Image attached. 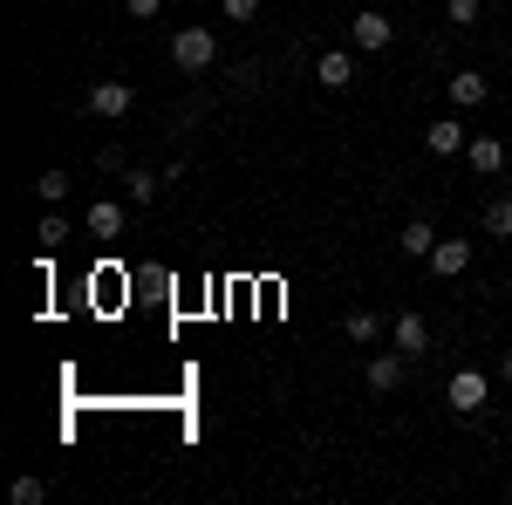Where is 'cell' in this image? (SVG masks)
I'll use <instances>...</instances> for the list:
<instances>
[{
  "mask_svg": "<svg viewBox=\"0 0 512 505\" xmlns=\"http://www.w3.org/2000/svg\"><path fill=\"white\" fill-rule=\"evenodd\" d=\"M171 62H178L185 76H205V69L219 62V41H212V28H178V35H171Z\"/></svg>",
  "mask_w": 512,
  "mask_h": 505,
  "instance_id": "1",
  "label": "cell"
},
{
  "mask_svg": "<svg viewBox=\"0 0 512 505\" xmlns=\"http://www.w3.org/2000/svg\"><path fill=\"white\" fill-rule=\"evenodd\" d=\"M444 403H451V417H485V403H492V383H485L478 369H451V383H444Z\"/></svg>",
  "mask_w": 512,
  "mask_h": 505,
  "instance_id": "2",
  "label": "cell"
},
{
  "mask_svg": "<svg viewBox=\"0 0 512 505\" xmlns=\"http://www.w3.org/2000/svg\"><path fill=\"white\" fill-rule=\"evenodd\" d=\"M137 110V89L117 76H103V82H89V117H103V123H123Z\"/></svg>",
  "mask_w": 512,
  "mask_h": 505,
  "instance_id": "3",
  "label": "cell"
},
{
  "mask_svg": "<svg viewBox=\"0 0 512 505\" xmlns=\"http://www.w3.org/2000/svg\"><path fill=\"white\" fill-rule=\"evenodd\" d=\"M390 41H396V21H390V14H376V7H362V14L349 21V48H355V55H383Z\"/></svg>",
  "mask_w": 512,
  "mask_h": 505,
  "instance_id": "4",
  "label": "cell"
},
{
  "mask_svg": "<svg viewBox=\"0 0 512 505\" xmlns=\"http://www.w3.org/2000/svg\"><path fill=\"white\" fill-rule=\"evenodd\" d=\"M403 376H410V355H403V349H376V355H369V369H362L369 396H396Z\"/></svg>",
  "mask_w": 512,
  "mask_h": 505,
  "instance_id": "5",
  "label": "cell"
},
{
  "mask_svg": "<svg viewBox=\"0 0 512 505\" xmlns=\"http://www.w3.org/2000/svg\"><path fill=\"white\" fill-rule=\"evenodd\" d=\"M390 349H403L410 362H424V355H431V328H424V314H417V308H403L390 321Z\"/></svg>",
  "mask_w": 512,
  "mask_h": 505,
  "instance_id": "6",
  "label": "cell"
},
{
  "mask_svg": "<svg viewBox=\"0 0 512 505\" xmlns=\"http://www.w3.org/2000/svg\"><path fill=\"white\" fill-rule=\"evenodd\" d=\"M465 144H472V137H465V123H458V117L424 123V151H431V157H465Z\"/></svg>",
  "mask_w": 512,
  "mask_h": 505,
  "instance_id": "7",
  "label": "cell"
},
{
  "mask_svg": "<svg viewBox=\"0 0 512 505\" xmlns=\"http://www.w3.org/2000/svg\"><path fill=\"white\" fill-rule=\"evenodd\" d=\"M315 82L321 89H349L355 82V48H321L315 55Z\"/></svg>",
  "mask_w": 512,
  "mask_h": 505,
  "instance_id": "8",
  "label": "cell"
},
{
  "mask_svg": "<svg viewBox=\"0 0 512 505\" xmlns=\"http://www.w3.org/2000/svg\"><path fill=\"white\" fill-rule=\"evenodd\" d=\"M465 267H472V239H437L431 246V273L437 280H458Z\"/></svg>",
  "mask_w": 512,
  "mask_h": 505,
  "instance_id": "9",
  "label": "cell"
},
{
  "mask_svg": "<svg viewBox=\"0 0 512 505\" xmlns=\"http://www.w3.org/2000/svg\"><path fill=\"white\" fill-rule=\"evenodd\" d=\"M82 226H89V239H123V205L117 198H89Z\"/></svg>",
  "mask_w": 512,
  "mask_h": 505,
  "instance_id": "10",
  "label": "cell"
},
{
  "mask_svg": "<svg viewBox=\"0 0 512 505\" xmlns=\"http://www.w3.org/2000/svg\"><path fill=\"white\" fill-rule=\"evenodd\" d=\"M465 164H472L478 178H499V171H506V144H499V137H485V130H478L472 144H465Z\"/></svg>",
  "mask_w": 512,
  "mask_h": 505,
  "instance_id": "11",
  "label": "cell"
},
{
  "mask_svg": "<svg viewBox=\"0 0 512 505\" xmlns=\"http://www.w3.org/2000/svg\"><path fill=\"white\" fill-rule=\"evenodd\" d=\"M444 89H451V103H458V110H485V103H492V82L478 76V69H465V76H451Z\"/></svg>",
  "mask_w": 512,
  "mask_h": 505,
  "instance_id": "12",
  "label": "cell"
},
{
  "mask_svg": "<svg viewBox=\"0 0 512 505\" xmlns=\"http://www.w3.org/2000/svg\"><path fill=\"white\" fill-rule=\"evenodd\" d=\"M383 328H390V321L376 308H349V321H342V335H349V342H369V349L383 342Z\"/></svg>",
  "mask_w": 512,
  "mask_h": 505,
  "instance_id": "13",
  "label": "cell"
},
{
  "mask_svg": "<svg viewBox=\"0 0 512 505\" xmlns=\"http://www.w3.org/2000/svg\"><path fill=\"white\" fill-rule=\"evenodd\" d=\"M478 233L485 239H512V198H485V212H478Z\"/></svg>",
  "mask_w": 512,
  "mask_h": 505,
  "instance_id": "14",
  "label": "cell"
},
{
  "mask_svg": "<svg viewBox=\"0 0 512 505\" xmlns=\"http://www.w3.org/2000/svg\"><path fill=\"white\" fill-rule=\"evenodd\" d=\"M164 185H171V178H158L151 164H137V171H123V192H130V205H151V198H158Z\"/></svg>",
  "mask_w": 512,
  "mask_h": 505,
  "instance_id": "15",
  "label": "cell"
},
{
  "mask_svg": "<svg viewBox=\"0 0 512 505\" xmlns=\"http://www.w3.org/2000/svg\"><path fill=\"white\" fill-rule=\"evenodd\" d=\"M396 246L410 253V260H431V246H437V233H431V219H410L403 233H396Z\"/></svg>",
  "mask_w": 512,
  "mask_h": 505,
  "instance_id": "16",
  "label": "cell"
},
{
  "mask_svg": "<svg viewBox=\"0 0 512 505\" xmlns=\"http://www.w3.org/2000/svg\"><path fill=\"white\" fill-rule=\"evenodd\" d=\"M35 239H41V253H62V246H69V219H62V212H48Z\"/></svg>",
  "mask_w": 512,
  "mask_h": 505,
  "instance_id": "17",
  "label": "cell"
},
{
  "mask_svg": "<svg viewBox=\"0 0 512 505\" xmlns=\"http://www.w3.org/2000/svg\"><path fill=\"white\" fill-rule=\"evenodd\" d=\"M35 198H41V205H62V198H69V171H41Z\"/></svg>",
  "mask_w": 512,
  "mask_h": 505,
  "instance_id": "18",
  "label": "cell"
},
{
  "mask_svg": "<svg viewBox=\"0 0 512 505\" xmlns=\"http://www.w3.org/2000/svg\"><path fill=\"white\" fill-rule=\"evenodd\" d=\"M7 499H14V505H41V499H48V478H35V471H28V478H14V492H7Z\"/></svg>",
  "mask_w": 512,
  "mask_h": 505,
  "instance_id": "19",
  "label": "cell"
},
{
  "mask_svg": "<svg viewBox=\"0 0 512 505\" xmlns=\"http://www.w3.org/2000/svg\"><path fill=\"white\" fill-rule=\"evenodd\" d=\"M444 21H451V28H472V21H478V0H444Z\"/></svg>",
  "mask_w": 512,
  "mask_h": 505,
  "instance_id": "20",
  "label": "cell"
},
{
  "mask_svg": "<svg viewBox=\"0 0 512 505\" xmlns=\"http://www.w3.org/2000/svg\"><path fill=\"white\" fill-rule=\"evenodd\" d=\"M219 7H226V21H239V28L260 21V0H219Z\"/></svg>",
  "mask_w": 512,
  "mask_h": 505,
  "instance_id": "21",
  "label": "cell"
},
{
  "mask_svg": "<svg viewBox=\"0 0 512 505\" xmlns=\"http://www.w3.org/2000/svg\"><path fill=\"white\" fill-rule=\"evenodd\" d=\"M260 76H267L260 62H233V89H260Z\"/></svg>",
  "mask_w": 512,
  "mask_h": 505,
  "instance_id": "22",
  "label": "cell"
},
{
  "mask_svg": "<svg viewBox=\"0 0 512 505\" xmlns=\"http://www.w3.org/2000/svg\"><path fill=\"white\" fill-rule=\"evenodd\" d=\"M96 171H130V157H123V144H103V151H96Z\"/></svg>",
  "mask_w": 512,
  "mask_h": 505,
  "instance_id": "23",
  "label": "cell"
},
{
  "mask_svg": "<svg viewBox=\"0 0 512 505\" xmlns=\"http://www.w3.org/2000/svg\"><path fill=\"white\" fill-rule=\"evenodd\" d=\"M123 14H130V21H158L164 0H123Z\"/></svg>",
  "mask_w": 512,
  "mask_h": 505,
  "instance_id": "24",
  "label": "cell"
},
{
  "mask_svg": "<svg viewBox=\"0 0 512 505\" xmlns=\"http://www.w3.org/2000/svg\"><path fill=\"white\" fill-rule=\"evenodd\" d=\"M499 383H512V349H506V355H499Z\"/></svg>",
  "mask_w": 512,
  "mask_h": 505,
  "instance_id": "25",
  "label": "cell"
}]
</instances>
